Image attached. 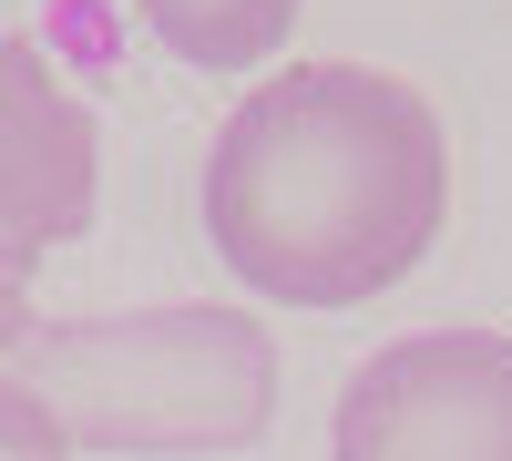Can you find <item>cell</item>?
Returning a JSON list of instances; mask_svg holds the SVG:
<instances>
[{"mask_svg": "<svg viewBox=\"0 0 512 461\" xmlns=\"http://www.w3.org/2000/svg\"><path fill=\"white\" fill-rule=\"evenodd\" d=\"M451 226V123L390 62H267L205 144V236L267 308H369Z\"/></svg>", "mask_w": 512, "mask_h": 461, "instance_id": "obj_1", "label": "cell"}, {"mask_svg": "<svg viewBox=\"0 0 512 461\" xmlns=\"http://www.w3.org/2000/svg\"><path fill=\"white\" fill-rule=\"evenodd\" d=\"M0 380L62 431L72 461H246L277 431L287 359L236 298L113 308V318H11Z\"/></svg>", "mask_w": 512, "mask_h": 461, "instance_id": "obj_2", "label": "cell"}, {"mask_svg": "<svg viewBox=\"0 0 512 461\" xmlns=\"http://www.w3.org/2000/svg\"><path fill=\"white\" fill-rule=\"evenodd\" d=\"M328 461H512V328L379 339L328 410Z\"/></svg>", "mask_w": 512, "mask_h": 461, "instance_id": "obj_3", "label": "cell"}, {"mask_svg": "<svg viewBox=\"0 0 512 461\" xmlns=\"http://www.w3.org/2000/svg\"><path fill=\"white\" fill-rule=\"evenodd\" d=\"M103 216V123L72 82L41 62V41L0 31V328L21 318L41 257Z\"/></svg>", "mask_w": 512, "mask_h": 461, "instance_id": "obj_4", "label": "cell"}, {"mask_svg": "<svg viewBox=\"0 0 512 461\" xmlns=\"http://www.w3.org/2000/svg\"><path fill=\"white\" fill-rule=\"evenodd\" d=\"M123 11L195 72H256L297 31V0H123Z\"/></svg>", "mask_w": 512, "mask_h": 461, "instance_id": "obj_5", "label": "cell"}, {"mask_svg": "<svg viewBox=\"0 0 512 461\" xmlns=\"http://www.w3.org/2000/svg\"><path fill=\"white\" fill-rule=\"evenodd\" d=\"M0 461H72V451H62V431L41 421V410H31L11 380H0Z\"/></svg>", "mask_w": 512, "mask_h": 461, "instance_id": "obj_6", "label": "cell"}]
</instances>
